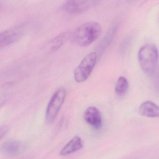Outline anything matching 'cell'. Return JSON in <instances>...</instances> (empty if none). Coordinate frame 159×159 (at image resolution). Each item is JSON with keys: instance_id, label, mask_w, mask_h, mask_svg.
Instances as JSON below:
<instances>
[{"instance_id": "5b68a950", "label": "cell", "mask_w": 159, "mask_h": 159, "mask_svg": "<svg viewBox=\"0 0 159 159\" xmlns=\"http://www.w3.org/2000/svg\"><path fill=\"white\" fill-rule=\"evenodd\" d=\"M99 2V0H66L63 9L69 14H80L94 7Z\"/></svg>"}, {"instance_id": "30bf717a", "label": "cell", "mask_w": 159, "mask_h": 159, "mask_svg": "<svg viewBox=\"0 0 159 159\" xmlns=\"http://www.w3.org/2000/svg\"><path fill=\"white\" fill-rule=\"evenodd\" d=\"M83 142L79 136H74L61 150L60 155L66 156L71 154L82 148Z\"/></svg>"}, {"instance_id": "7c38bea8", "label": "cell", "mask_w": 159, "mask_h": 159, "mask_svg": "<svg viewBox=\"0 0 159 159\" xmlns=\"http://www.w3.org/2000/svg\"><path fill=\"white\" fill-rule=\"evenodd\" d=\"M117 30V26L116 25L113 26L110 29L104 39L102 40L98 46L97 51L99 52V53L103 52V51L108 46L113 39Z\"/></svg>"}, {"instance_id": "7a4b0ae2", "label": "cell", "mask_w": 159, "mask_h": 159, "mask_svg": "<svg viewBox=\"0 0 159 159\" xmlns=\"http://www.w3.org/2000/svg\"><path fill=\"white\" fill-rule=\"evenodd\" d=\"M138 59L140 67L144 72L147 74L153 73L159 59L158 49L153 44L144 45L139 49Z\"/></svg>"}, {"instance_id": "277c9868", "label": "cell", "mask_w": 159, "mask_h": 159, "mask_svg": "<svg viewBox=\"0 0 159 159\" xmlns=\"http://www.w3.org/2000/svg\"><path fill=\"white\" fill-rule=\"evenodd\" d=\"M66 94V89L61 87L53 95L48 104L45 114V120L48 124L52 123L55 120L64 104Z\"/></svg>"}, {"instance_id": "4fadbf2b", "label": "cell", "mask_w": 159, "mask_h": 159, "mask_svg": "<svg viewBox=\"0 0 159 159\" xmlns=\"http://www.w3.org/2000/svg\"><path fill=\"white\" fill-rule=\"evenodd\" d=\"M128 81L123 77H120L118 79L115 86V92L119 96H124L128 91Z\"/></svg>"}, {"instance_id": "3957f363", "label": "cell", "mask_w": 159, "mask_h": 159, "mask_svg": "<svg viewBox=\"0 0 159 159\" xmlns=\"http://www.w3.org/2000/svg\"><path fill=\"white\" fill-rule=\"evenodd\" d=\"M97 58V53L93 52L83 59L74 70V79L77 82H84L88 79L96 64Z\"/></svg>"}, {"instance_id": "8992f818", "label": "cell", "mask_w": 159, "mask_h": 159, "mask_svg": "<svg viewBox=\"0 0 159 159\" xmlns=\"http://www.w3.org/2000/svg\"><path fill=\"white\" fill-rule=\"evenodd\" d=\"M24 25L11 28L2 31L0 35V46L7 47L15 43L25 34V27Z\"/></svg>"}, {"instance_id": "5bb4252c", "label": "cell", "mask_w": 159, "mask_h": 159, "mask_svg": "<svg viewBox=\"0 0 159 159\" xmlns=\"http://www.w3.org/2000/svg\"><path fill=\"white\" fill-rule=\"evenodd\" d=\"M8 131V128L7 126H2L1 128V138L2 139L7 134Z\"/></svg>"}, {"instance_id": "9c48e42d", "label": "cell", "mask_w": 159, "mask_h": 159, "mask_svg": "<svg viewBox=\"0 0 159 159\" xmlns=\"http://www.w3.org/2000/svg\"><path fill=\"white\" fill-rule=\"evenodd\" d=\"M71 33L69 31L63 32L50 41L47 44V49L52 52H55L63 46L71 38Z\"/></svg>"}, {"instance_id": "8fae6325", "label": "cell", "mask_w": 159, "mask_h": 159, "mask_svg": "<svg viewBox=\"0 0 159 159\" xmlns=\"http://www.w3.org/2000/svg\"><path fill=\"white\" fill-rule=\"evenodd\" d=\"M23 146L20 141L9 140L4 142L2 145V151L9 155H16L22 150Z\"/></svg>"}, {"instance_id": "ba28073f", "label": "cell", "mask_w": 159, "mask_h": 159, "mask_svg": "<svg viewBox=\"0 0 159 159\" xmlns=\"http://www.w3.org/2000/svg\"><path fill=\"white\" fill-rule=\"evenodd\" d=\"M139 114L149 118H159V107L151 101L142 103L139 109Z\"/></svg>"}, {"instance_id": "52a82bcc", "label": "cell", "mask_w": 159, "mask_h": 159, "mask_svg": "<svg viewBox=\"0 0 159 159\" xmlns=\"http://www.w3.org/2000/svg\"><path fill=\"white\" fill-rule=\"evenodd\" d=\"M84 120L96 130L100 129L102 126L101 114L98 109L95 107H90L85 110L84 114Z\"/></svg>"}, {"instance_id": "6da1fadb", "label": "cell", "mask_w": 159, "mask_h": 159, "mask_svg": "<svg viewBox=\"0 0 159 159\" xmlns=\"http://www.w3.org/2000/svg\"><path fill=\"white\" fill-rule=\"evenodd\" d=\"M102 28L99 23L89 22L81 25L71 33L70 39L75 44L85 47L92 44L101 34Z\"/></svg>"}]
</instances>
